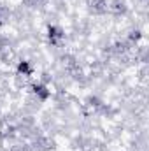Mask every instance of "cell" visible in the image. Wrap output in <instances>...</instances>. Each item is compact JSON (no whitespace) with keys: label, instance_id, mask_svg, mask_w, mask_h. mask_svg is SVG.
<instances>
[{"label":"cell","instance_id":"cell-1","mask_svg":"<svg viewBox=\"0 0 149 151\" xmlns=\"http://www.w3.org/2000/svg\"><path fill=\"white\" fill-rule=\"evenodd\" d=\"M4 25V19H2V9H0V27Z\"/></svg>","mask_w":149,"mask_h":151}]
</instances>
